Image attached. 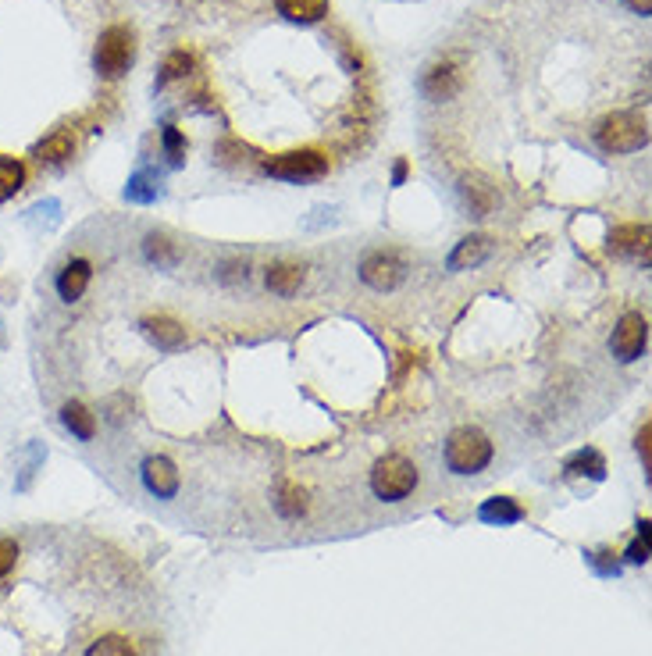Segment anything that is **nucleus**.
Instances as JSON below:
<instances>
[{
    "instance_id": "f257e3e1",
    "label": "nucleus",
    "mask_w": 652,
    "mask_h": 656,
    "mask_svg": "<svg viewBox=\"0 0 652 656\" xmlns=\"http://www.w3.org/2000/svg\"><path fill=\"white\" fill-rule=\"evenodd\" d=\"M595 143L606 154H631V150H642L649 143V125L635 111H613L595 125Z\"/></svg>"
},
{
    "instance_id": "f03ea898",
    "label": "nucleus",
    "mask_w": 652,
    "mask_h": 656,
    "mask_svg": "<svg viewBox=\"0 0 652 656\" xmlns=\"http://www.w3.org/2000/svg\"><path fill=\"white\" fill-rule=\"evenodd\" d=\"M492 464L489 435L478 428H457L446 443V468L453 475H478Z\"/></svg>"
},
{
    "instance_id": "7ed1b4c3",
    "label": "nucleus",
    "mask_w": 652,
    "mask_h": 656,
    "mask_svg": "<svg viewBox=\"0 0 652 656\" xmlns=\"http://www.w3.org/2000/svg\"><path fill=\"white\" fill-rule=\"evenodd\" d=\"M417 478L421 475H417L414 460L400 457V453H389V457H382L371 468V492L382 503H400L417 489Z\"/></svg>"
},
{
    "instance_id": "20e7f679",
    "label": "nucleus",
    "mask_w": 652,
    "mask_h": 656,
    "mask_svg": "<svg viewBox=\"0 0 652 656\" xmlns=\"http://www.w3.org/2000/svg\"><path fill=\"white\" fill-rule=\"evenodd\" d=\"M136 61V33L129 25H111L104 29L97 40V54H93V65L104 79H122L125 72Z\"/></svg>"
},
{
    "instance_id": "39448f33",
    "label": "nucleus",
    "mask_w": 652,
    "mask_h": 656,
    "mask_svg": "<svg viewBox=\"0 0 652 656\" xmlns=\"http://www.w3.org/2000/svg\"><path fill=\"white\" fill-rule=\"evenodd\" d=\"M264 172L286 182H310L328 172V157L318 150H293V154H278L264 164Z\"/></svg>"
},
{
    "instance_id": "423d86ee",
    "label": "nucleus",
    "mask_w": 652,
    "mask_h": 656,
    "mask_svg": "<svg viewBox=\"0 0 652 656\" xmlns=\"http://www.w3.org/2000/svg\"><path fill=\"white\" fill-rule=\"evenodd\" d=\"M645 343H649V321L642 314H624L620 325L613 328L610 350L617 361H635L645 353Z\"/></svg>"
},
{
    "instance_id": "0eeeda50",
    "label": "nucleus",
    "mask_w": 652,
    "mask_h": 656,
    "mask_svg": "<svg viewBox=\"0 0 652 656\" xmlns=\"http://www.w3.org/2000/svg\"><path fill=\"white\" fill-rule=\"evenodd\" d=\"M360 282L371 286L375 293H389L403 282V264L392 254H371L360 264Z\"/></svg>"
},
{
    "instance_id": "6e6552de",
    "label": "nucleus",
    "mask_w": 652,
    "mask_h": 656,
    "mask_svg": "<svg viewBox=\"0 0 652 656\" xmlns=\"http://www.w3.org/2000/svg\"><path fill=\"white\" fill-rule=\"evenodd\" d=\"M143 485L157 500H172L179 492V468L168 457H147L143 460Z\"/></svg>"
},
{
    "instance_id": "1a4fd4ad",
    "label": "nucleus",
    "mask_w": 652,
    "mask_h": 656,
    "mask_svg": "<svg viewBox=\"0 0 652 656\" xmlns=\"http://www.w3.org/2000/svg\"><path fill=\"white\" fill-rule=\"evenodd\" d=\"M90 261H82V257H75V261H68L65 268H61L58 275V296L65 300V304H75L82 293H86V286H90Z\"/></svg>"
},
{
    "instance_id": "9d476101",
    "label": "nucleus",
    "mask_w": 652,
    "mask_h": 656,
    "mask_svg": "<svg viewBox=\"0 0 652 656\" xmlns=\"http://www.w3.org/2000/svg\"><path fill=\"white\" fill-rule=\"evenodd\" d=\"M278 15L296 25H314L328 15V0H278Z\"/></svg>"
},
{
    "instance_id": "9b49d317",
    "label": "nucleus",
    "mask_w": 652,
    "mask_h": 656,
    "mask_svg": "<svg viewBox=\"0 0 652 656\" xmlns=\"http://www.w3.org/2000/svg\"><path fill=\"white\" fill-rule=\"evenodd\" d=\"M489 257V239H481V236H467L457 243V250L449 254V271H464V268H474V264H481Z\"/></svg>"
},
{
    "instance_id": "f8f14e48",
    "label": "nucleus",
    "mask_w": 652,
    "mask_h": 656,
    "mask_svg": "<svg viewBox=\"0 0 652 656\" xmlns=\"http://www.w3.org/2000/svg\"><path fill=\"white\" fill-rule=\"evenodd\" d=\"M303 286V268L300 264H275V268H268V289L275 296H296Z\"/></svg>"
},
{
    "instance_id": "ddd939ff",
    "label": "nucleus",
    "mask_w": 652,
    "mask_h": 656,
    "mask_svg": "<svg viewBox=\"0 0 652 656\" xmlns=\"http://www.w3.org/2000/svg\"><path fill=\"white\" fill-rule=\"evenodd\" d=\"M613 250L617 254H631V257H638V254H649V229L645 225H620L617 232H613Z\"/></svg>"
},
{
    "instance_id": "4468645a",
    "label": "nucleus",
    "mask_w": 652,
    "mask_h": 656,
    "mask_svg": "<svg viewBox=\"0 0 652 656\" xmlns=\"http://www.w3.org/2000/svg\"><path fill=\"white\" fill-rule=\"evenodd\" d=\"M61 421H65L68 432H72L75 439H82V443H90L93 435H97V421H93V414L82 407V403H65Z\"/></svg>"
},
{
    "instance_id": "2eb2a0df",
    "label": "nucleus",
    "mask_w": 652,
    "mask_h": 656,
    "mask_svg": "<svg viewBox=\"0 0 652 656\" xmlns=\"http://www.w3.org/2000/svg\"><path fill=\"white\" fill-rule=\"evenodd\" d=\"M147 332H150V339L161 346V350H179V346L186 343V328H182L179 321H172V318H150Z\"/></svg>"
},
{
    "instance_id": "dca6fc26",
    "label": "nucleus",
    "mask_w": 652,
    "mask_h": 656,
    "mask_svg": "<svg viewBox=\"0 0 652 656\" xmlns=\"http://www.w3.org/2000/svg\"><path fill=\"white\" fill-rule=\"evenodd\" d=\"M521 517H524L521 507L514 500H506V496H496V500H489L481 507V521H492V525H514Z\"/></svg>"
},
{
    "instance_id": "f3484780",
    "label": "nucleus",
    "mask_w": 652,
    "mask_h": 656,
    "mask_svg": "<svg viewBox=\"0 0 652 656\" xmlns=\"http://www.w3.org/2000/svg\"><path fill=\"white\" fill-rule=\"evenodd\" d=\"M25 182V168L18 161H11V157H0V204L8 197H15L18 189H22Z\"/></svg>"
},
{
    "instance_id": "a211bd4d",
    "label": "nucleus",
    "mask_w": 652,
    "mask_h": 656,
    "mask_svg": "<svg viewBox=\"0 0 652 656\" xmlns=\"http://www.w3.org/2000/svg\"><path fill=\"white\" fill-rule=\"evenodd\" d=\"M275 510L282 517H289V521H296V517L307 510V492L296 489V485H282V492H278V500H275Z\"/></svg>"
},
{
    "instance_id": "6ab92c4d",
    "label": "nucleus",
    "mask_w": 652,
    "mask_h": 656,
    "mask_svg": "<svg viewBox=\"0 0 652 656\" xmlns=\"http://www.w3.org/2000/svg\"><path fill=\"white\" fill-rule=\"evenodd\" d=\"M72 150H75V143H72V136L68 132H54L50 140H43L40 147H36V154L43 157V161H68L72 157Z\"/></svg>"
},
{
    "instance_id": "aec40b11",
    "label": "nucleus",
    "mask_w": 652,
    "mask_h": 656,
    "mask_svg": "<svg viewBox=\"0 0 652 656\" xmlns=\"http://www.w3.org/2000/svg\"><path fill=\"white\" fill-rule=\"evenodd\" d=\"M567 471H574V475L603 478V475H606V460L599 457L595 450H581V453H574V457L567 460Z\"/></svg>"
},
{
    "instance_id": "412c9836",
    "label": "nucleus",
    "mask_w": 652,
    "mask_h": 656,
    "mask_svg": "<svg viewBox=\"0 0 652 656\" xmlns=\"http://www.w3.org/2000/svg\"><path fill=\"white\" fill-rule=\"evenodd\" d=\"M189 68H193V58H189L186 50H175V54H168V61L161 65L157 86H168L172 79H182V75H189Z\"/></svg>"
},
{
    "instance_id": "4be33fe9",
    "label": "nucleus",
    "mask_w": 652,
    "mask_h": 656,
    "mask_svg": "<svg viewBox=\"0 0 652 656\" xmlns=\"http://www.w3.org/2000/svg\"><path fill=\"white\" fill-rule=\"evenodd\" d=\"M424 90L432 93V97H449V93L457 90V72H453L449 65L435 68V72L424 79Z\"/></svg>"
},
{
    "instance_id": "5701e85b",
    "label": "nucleus",
    "mask_w": 652,
    "mask_h": 656,
    "mask_svg": "<svg viewBox=\"0 0 652 656\" xmlns=\"http://www.w3.org/2000/svg\"><path fill=\"white\" fill-rule=\"evenodd\" d=\"M464 197H467V204H471V211L478 214V218L492 211V189L485 186V182H478V179L471 182V179H467L464 182Z\"/></svg>"
},
{
    "instance_id": "b1692460",
    "label": "nucleus",
    "mask_w": 652,
    "mask_h": 656,
    "mask_svg": "<svg viewBox=\"0 0 652 656\" xmlns=\"http://www.w3.org/2000/svg\"><path fill=\"white\" fill-rule=\"evenodd\" d=\"M86 656H136V653H132V646L122 639V635H104V639L90 642Z\"/></svg>"
},
{
    "instance_id": "393cba45",
    "label": "nucleus",
    "mask_w": 652,
    "mask_h": 656,
    "mask_svg": "<svg viewBox=\"0 0 652 656\" xmlns=\"http://www.w3.org/2000/svg\"><path fill=\"white\" fill-rule=\"evenodd\" d=\"M154 182V175L150 172H139L129 179V189H125V197L136 200V204H150V200H157V186H150Z\"/></svg>"
},
{
    "instance_id": "a878e982",
    "label": "nucleus",
    "mask_w": 652,
    "mask_h": 656,
    "mask_svg": "<svg viewBox=\"0 0 652 656\" xmlns=\"http://www.w3.org/2000/svg\"><path fill=\"white\" fill-rule=\"evenodd\" d=\"M147 257L154 264H161V268H172V264L179 261V250H175V246L168 243L164 236H150L147 239Z\"/></svg>"
},
{
    "instance_id": "bb28decb",
    "label": "nucleus",
    "mask_w": 652,
    "mask_h": 656,
    "mask_svg": "<svg viewBox=\"0 0 652 656\" xmlns=\"http://www.w3.org/2000/svg\"><path fill=\"white\" fill-rule=\"evenodd\" d=\"M161 143H164V150H168V157H172V164H179V161H182V150H186V140H182V132L175 129V125H164Z\"/></svg>"
},
{
    "instance_id": "cd10ccee",
    "label": "nucleus",
    "mask_w": 652,
    "mask_h": 656,
    "mask_svg": "<svg viewBox=\"0 0 652 656\" xmlns=\"http://www.w3.org/2000/svg\"><path fill=\"white\" fill-rule=\"evenodd\" d=\"M18 564V542L0 539V578H8V571Z\"/></svg>"
},
{
    "instance_id": "c85d7f7f",
    "label": "nucleus",
    "mask_w": 652,
    "mask_h": 656,
    "mask_svg": "<svg viewBox=\"0 0 652 656\" xmlns=\"http://www.w3.org/2000/svg\"><path fill=\"white\" fill-rule=\"evenodd\" d=\"M649 432H652L649 425H645L642 432H638V453L645 457V464H649Z\"/></svg>"
},
{
    "instance_id": "c756f323",
    "label": "nucleus",
    "mask_w": 652,
    "mask_h": 656,
    "mask_svg": "<svg viewBox=\"0 0 652 656\" xmlns=\"http://www.w3.org/2000/svg\"><path fill=\"white\" fill-rule=\"evenodd\" d=\"M624 4H628V8L635 11V15H642V18L652 11V0H624Z\"/></svg>"
},
{
    "instance_id": "7c9ffc66",
    "label": "nucleus",
    "mask_w": 652,
    "mask_h": 656,
    "mask_svg": "<svg viewBox=\"0 0 652 656\" xmlns=\"http://www.w3.org/2000/svg\"><path fill=\"white\" fill-rule=\"evenodd\" d=\"M403 179H407V161H400L392 168V186H403Z\"/></svg>"
}]
</instances>
